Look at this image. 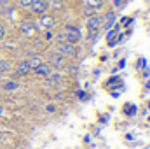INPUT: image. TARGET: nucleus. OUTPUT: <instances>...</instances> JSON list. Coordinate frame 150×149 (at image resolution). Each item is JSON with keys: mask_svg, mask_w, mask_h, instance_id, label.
Segmentation results:
<instances>
[{"mask_svg": "<svg viewBox=\"0 0 150 149\" xmlns=\"http://www.w3.org/2000/svg\"><path fill=\"white\" fill-rule=\"evenodd\" d=\"M49 65L56 70H61V69H67L68 62H67V56H63L61 53H51L49 54Z\"/></svg>", "mask_w": 150, "mask_h": 149, "instance_id": "nucleus-1", "label": "nucleus"}, {"mask_svg": "<svg viewBox=\"0 0 150 149\" xmlns=\"http://www.w3.org/2000/svg\"><path fill=\"white\" fill-rule=\"evenodd\" d=\"M19 32H21L25 37L33 39L35 34H37V27H35V23H33L32 19H23V21L19 23Z\"/></svg>", "mask_w": 150, "mask_h": 149, "instance_id": "nucleus-2", "label": "nucleus"}, {"mask_svg": "<svg viewBox=\"0 0 150 149\" xmlns=\"http://www.w3.org/2000/svg\"><path fill=\"white\" fill-rule=\"evenodd\" d=\"M65 37H67V42H70V44H79V40H80V37H82V34H80V30L77 28V27H74V25H67L65 27Z\"/></svg>", "mask_w": 150, "mask_h": 149, "instance_id": "nucleus-3", "label": "nucleus"}, {"mask_svg": "<svg viewBox=\"0 0 150 149\" xmlns=\"http://www.w3.org/2000/svg\"><path fill=\"white\" fill-rule=\"evenodd\" d=\"M58 53H61L67 58H74V56H77V46L70 44V42H61V44H58Z\"/></svg>", "mask_w": 150, "mask_h": 149, "instance_id": "nucleus-4", "label": "nucleus"}, {"mask_svg": "<svg viewBox=\"0 0 150 149\" xmlns=\"http://www.w3.org/2000/svg\"><path fill=\"white\" fill-rule=\"evenodd\" d=\"M51 7H49V0H33V4L30 5V11L33 12V14H45L47 11H49Z\"/></svg>", "mask_w": 150, "mask_h": 149, "instance_id": "nucleus-5", "label": "nucleus"}, {"mask_svg": "<svg viewBox=\"0 0 150 149\" xmlns=\"http://www.w3.org/2000/svg\"><path fill=\"white\" fill-rule=\"evenodd\" d=\"M86 27H87V32L98 34V30L101 28V16H100V14H93V16H89L87 21H86Z\"/></svg>", "mask_w": 150, "mask_h": 149, "instance_id": "nucleus-6", "label": "nucleus"}, {"mask_svg": "<svg viewBox=\"0 0 150 149\" xmlns=\"http://www.w3.org/2000/svg\"><path fill=\"white\" fill-rule=\"evenodd\" d=\"M38 25H40V28H44V30H52L54 27H56V18L54 16H51V14H40V18H38Z\"/></svg>", "mask_w": 150, "mask_h": 149, "instance_id": "nucleus-7", "label": "nucleus"}, {"mask_svg": "<svg viewBox=\"0 0 150 149\" xmlns=\"http://www.w3.org/2000/svg\"><path fill=\"white\" fill-rule=\"evenodd\" d=\"M115 21H117V14H115V11H107L103 16H101V27L103 28H107V30H110L113 25H115Z\"/></svg>", "mask_w": 150, "mask_h": 149, "instance_id": "nucleus-8", "label": "nucleus"}, {"mask_svg": "<svg viewBox=\"0 0 150 149\" xmlns=\"http://www.w3.org/2000/svg\"><path fill=\"white\" fill-rule=\"evenodd\" d=\"M30 72H32V70H30L26 60H19V62L16 63V67H14V74H16V77H26Z\"/></svg>", "mask_w": 150, "mask_h": 149, "instance_id": "nucleus-9", "label": "nucleus"}, {"mask_svg": "<svg viewBox=\"0 0 150 149\" xmlns=\"http://www.w3.org/2000/svg\"><path fill=\"white\" fill-rule=\"evenodd\" d=\"M51 72H52V67L49 63H40L37 69H33V74L37 77H44V79H47L51 75Z\"/></svg>", "mask_w": 150, "mask_h": 149, "instance_id": "nucleus-10", "label": "nucleus"}, {"mask_svg": "<svg viewBox=\"0 0 150 149\" xmlns=\"http://www.w3.org/2000/svg\"><path fill=\"white\" fill-rule=\"evenodd\" d=\"M19 88H21V84H19L16 79H5V81L2 82V90H4V91H7V93L18 91Z\"/></svg>", "mask_w": 150, "mask_h": 149, "instance_id": "nucleus-11", "label": "nucleus"}, {"mask_svg": "<svg viewBox=\"0 0 150 149\" xmlns=\"http://www.w3.org/2000/svg\"><path fill=\"white\" fill-rule=\"evenodd\" d=\"M26 63H28V67H30V70H33V69H37L40 63H44L42 62V56L40 54H32L28 60H26Z\"/></svg>", "mask_w": 150, "mask_h": 149, "instance_id": "nucleus-12", "label": "nucleus"}, {"mask_svg": "<svg viewBox=\"0 0 150 149\" xmlns=\"http://www.w3.org/2000/svg\"><path fill=\"white\" fill-rule=\"evenodd\" d=\"M11 69H12L11 62L5 58H0V74H7V72H11Z\"/></svg>", "mask_w": 150, "mask_h": 149, "instance_id": "nucleus-13", "label": "nucleus"}, {"mask_svg": "<svg viewBox=\"0 0 150 149\" xmlns=\"http://www.w3.org/2000/svg\"><path fill=\"white\" fill-rule=\"evenodd\" d=\"M86 5L96 11V9H100V7L103 5V0H86Z\"/></svg>", "mask_w": 150, "mask_h": 149, "instance_id": "nucleus-14", "label": "nucleus"}, {"mask_svg": "<svg viewBox=\"0 0 150 149\" xmlns=\"http://www.w3.org/2000/svg\"><path fill=\"white\" fill-rule=\"evenodd\" d=\"M136 111H138V109H136V105H129V104H126V105H124V112H126L127 116H134Z\"/></svg>", "mask_w": 150, "mask_h": 149, "instance_id": "nucleus-15", "label": "nucleus"}, {"mask_svg": "<svg viewBox=\"0 0 150 149\" xmlns=\"http://www.w3.org/2000/svg\"><path fill=\"white\" fill-rule=\"evenodd\" d=\"M126 2L127 0H112V9L115 11V9H122L124 5H126Z\"/></svg>", "mask_w": 150, "mask_h": 149, "instance_id": "nucleus-16", "label": "nucleus"}, {"mask_svg": "<svg viewBox=\"0 0 150 149\" xmlns=\"http://www.w3.org/2000/svg\"><path fill=\"white\" fill-rule=\"evenodd\" d=\"M49 7H52V9H56V11H59V9H63V2H61V0H54L52 4L49 2Z\"/></svg>", "mask_w": 150, "mask_h": 149, "instance_id": "nucleus-17", "label": "nucleus"}, {"mask_svg": "<svg viewBox=\"0 0 150 149\" xmlns=\"http://www.w3.org/2000/svg\"><path fill=\"white\" fill-rule=\"evenodd\" d=\"M18 4H19V7H23V9H30V5L33 4V0H18Z\"/></svg>", "mask_w": 150, "mask_h": 149, "instance_id": "nucleus-18", "label": "nucleus"}, {"mask_svg": "<svg viewBox=\"0 0 150 149\" xmlns=\"http://www.w3.org/2000/svg\"><path fill=\"white\" fill-rule=\"evenodd\" d=\"M42 39H44V40H52V39H54V34H52V30H44V34H42Z\"/></svg>", "mask_w": 150, "mask_h": 149, "instance_id": "nucleus-19", "label": "nucleus"}, {"mask_svg": "<svg viewBox=\"0 0 150 149\" xmlns=\"http://www.w3.org/2000/svg\"><path fill=\"white\" fill-rule=\"evenodd\" d=\"M56 42H58V44H61V42H67V37H65V32H59V34L56 35Z\"/></svg>", "mask_w": 150, "mask_h": 149, "instance_id": "nucleus-20", "label": "nucleus"}, {"mask_svg": "<svg viewBox=\"0 0 150 149\" xmlns=\"http://www.w3.org/2000/svg\"><path fill=\"white\" fill-rule=\"evenodd\" d=\"M94 14V9H91V7H86V11H84V16L86 18H89V16H93Z\"/></svg>", "mask_w": 150, "mask_h": 149, "instance_id": "nucleus-21", "label": "nucleus"}, {"mask_svg": "<svg viewBox=\"0 0 150 149\" xmlns=\"http://www.w3.org/2000/svg\"><path fill=\"white\" fill-rule=\"evenodd\" d=\"M5 34H7V32H5V27L0 23V40H4V39H5Z\"/></svg>", "mask_w": 150, "mask_h": 149, "instance_id": "nucleus-22", "label": "nucleus"}, {"mask_svg": "<svg viewBox=\"0 0 150 149\" xmlns=\"http://www.w3.org/2000/svg\"><path fill=\"white\" fill-rule=\"evenodd\" d=\"M12 0H0V7H5V5H11Z\"/></svg>", "mask_w": 150, "mask_h": 149, "instance_id": "nucleus-23", "label": "nucleus"}, {"mask_svg": "<svg viewBox=\"0 0 150 149\" xmlns=\"http://www.w3.org/2000/svg\"><path fill=\"white\" fill-rule=\"evenodd\" d=\"M45 111H47V112H54V111H56V107L51 104V105H45Z\"/></svg>", "mask_w": 150, "mask_h": 149, "instance_id": "nucleus-24", "label": "nucleus"}, {"mask_svg": "<svg viewBox=\"0 0 150 149\" xmlns=\"http://www.w3.org/2000/svg\"><path fill=\"white\" fill-rule=\"evenodd\" d=\"M77 97H79L80 100H84V98H86V93H84V91H77Z\"/></svg>", "mask_w": 150, "mask_h": 149, "instance_id": "nucleus-25", "label": "nucleus"}, {"mask_svg": "<svg viewBox=\"0 0 150 149\" xmlns=\"http://www.w3.org/2000/svg\"><path fill=\"white\" fill-rule=\"evenodd\" d=\"M0 114H4V107L2 105H0Z\"/></svg>", "mask_w": 150, "mask_h": 149, "instance_id": "nucleus-26", "label": "nucleus"}, {"mask_svg": "<svg viewBox=\"0 0 150 149\" xmlns=\"http://www.w3.org/2000/svg\"><path fill=\"white\" fill-rule=\"evenodd\" d=\"M0 142H2V135H0Z\"/></svg>", "mask_w": 150, "mask_h": 149, "instance_id": "nucleus-27", "label": "nucleus"}, {"mask_svg": "<svg viewBox=\"0 0 150 149\" xmlns=\"http://www.w3.org/2000/svg\"><path fill=\"white\" fill-rule=\"evenodd\" d=\"M149 123H150V116H149Z\"/></svg>", "mask_w": 150, "mask_h": 149, "instance_id": "nucleus-28", "label": "nucleus"}]
</instances>
